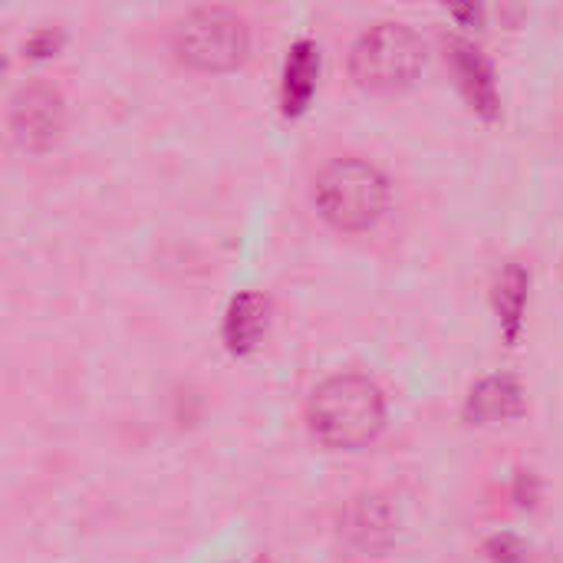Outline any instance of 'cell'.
<instances>
[{
	"label": "cell",
	"mask_w": 563,
	"mask_h": 563,
	"mask_svg": "<svg viewBox=\"0 0 563 563\" xmlns=\"http://www.w3.org/2000/svg\"><path fill=\"white\" fill-rule=\"evenodd\" d=\"M386 422L383 389L360 373H340L317 386L310 399V429L327 449H363Z\"/></svg>",
	"instance_id": "1"
},
{
	"label": "cell",
	"mask_w": 563,
	"mask_h": 563,
	"mask_svg": "<svg viewBox=\"0 0 563 563\" xmlns=\"http://www.w3.org/2000/svg\"><path fill=\"white\" fill-rule=\"evenodd\" d=\"M340 541L346 551L363 558H379L396 541V511L379 495L350 498L340 511Z\"/></svg>",
	"instance_id": "6"
},
{
	"label": "cell",
	"mask_w": 563,
	"mask_h": 563,
	"mask_svg": "<svg viewBox=\"0 0 563 563\" xmlns=\"http://www.w3.org/2000/svg\"><path fill=\"white\" fill-rule=\"evenodd\" d=\"M66 129V102L46 82H26L10 99V132L20 148L43 152L59 142Z\"/></svg>",
	"instance_id": "5"
},
{
	"label": "cell",
	"mask_w": 563,
	"mask_h": 563,
	"mask_svg": "<svg viewBox=\"0 0 563 563\" xmlns=\"http://www.w3.org/2000/svg\"><path fill=\"white\" fill-rule=\"evenodd\" d=\"M320 214L340 231H366L379 221L389 188L383 172L363 158H336L317 175Z\"/></svg>",
	"instance_id": "2"
},
{
	"label": "cell",
	"mask_w": 563,
	"mask_h": 563,
	"mask_svg": "<svg viewBox=\"0 0 563 563\" xmlns=\"http://www.w3.org/2000/svg\"><path fill=\"white\" fill-rule=\"evenodd\" d=\"M426 59V46L416 30L402 23L369 26L350 49V76L356 86L373 92H389L409 86Z\"/></svg>",
	"instance_id": "3"
},
{
	"label": "cell",
	"mask_w": 563,
	"mask_h": 563,
	"mask_svg": "<svg viewBox=\"0 0 563 563\" xmlns=\"http://www.w3.org/2000/svg\"><path fill=\"white\" fill-rule=\"evenodd\" d=\"M172 46L181 63L201 73H228L244 63L251 33L238 13L221 7H201L175 23Z\"/></svg>",
	"instance_id": "4"
},
{
	"label": "cell",
	"mask_w": 563,
	"mask_h": 563,
	"mask_svg": "<svg viewBox=\"0 0 563 563\" xmlns=\"http://www.w3.org/2000/svg\"><path fill=\"white\" fill-rule=\"evenodd\" d=\"M264 333V307L257 297H241L234 300L231 307V317H228V340L234 350H247L257 343V336Z\"/></svg>",
	"instance_id": "7"
}]
</instances>
